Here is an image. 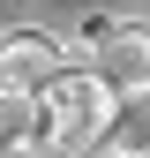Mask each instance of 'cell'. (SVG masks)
<instances>
[{
    "label": "cell",
    "instance_id": "cell-1",
    "mask_svg": "<svg viewBox=\"0 0 150 158\" xmlns=\"http://www.w3.org/2000/svg\"><path fill=\"white\" fill-rule=\"evenodd\" d=\"M30 121H38V143H45L53 158L98 151V135H105V121H112V90H105L90 68H60L45 90L30 98Z\"/></svg>",
    "mask_w": 150,
    "mask_h": 158
},
{
    "label": "cell",
    "instance_id": "cell-2",
    "mask_svg": "<svg viewBox=\"0 0 150 158\" xmlns=\"http://www.w3.org/2000/svg\"><path fill=\"white\" fill-rule=\"evenodd\" d=\"M75 45H83L90 75H98L112 98L150 83V23H135V15H90V23L75 30Z\"/></svg>",
    "mask_w": 150,
    "mask_h": 158
},
{
    "label": "cell",
    "instance_id": "cell-3",
    "mask_svg": "<svg viewBox=\"0 0 150 158\" xmlns=\"http://www.w3.org/2000/svg\"><path fill=\"white\" fill-rule=\"evenodd\" d=\"M53 75H60V38H45V30L0 38V98H38Z\"/></svg>",
    "mask_w": 150,
    "mask_h": 158
},
{
    "label": "cell",
    "instance_id": "cell-4",
    "mask_svg": "<svg viewBox=\"0 0 150 158\" xmlns=\"http://www.w3.org/2000/svg\"><path fill=\"white\" fill-rule=\"evenodd\" d=\"M98 151H105V158H150V83L112 98V121H105V135H98Z\"/></svg>",
    "mask_w": 150,
    "mask_h": 158
}]
</instances>
